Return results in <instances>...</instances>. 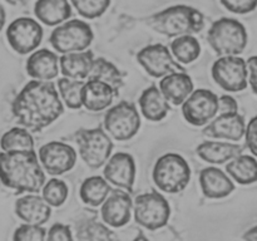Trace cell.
I'll return each mask as SVG.
<instances>
[{
	"label": "cell",
	"instance_id": "cell-38",
	"mask_svg": "<svg viewBox=\"0 0 257 241\" xmlns=\"http://www.w3.org/2000/svg\"><path fill=\"white\" fill-rule=\"evenodd\" d=\"M72 231H70V227L68 225H64V223H54L52 227L49 228L47 233V240L50 241H68L72 240Z\"/></svg>",
	"mask_w": 257,
	"mask_h": 241
},
{
	"label": "cell",
	"instance_id": "cell-44",
	"mask_svg": "<svg viewBox=\"0 0 257 241\" xmlns=\"http://www.w3.org/2000/svg\"><path fill=\"white\" fill-rule=\"evenodd\" d=\"M8 4H12V5H19V4H24L27 0H5Z\"/></svg>",
	"mask_w": 257,
	"mask_h": 241
},
{
	"label": "cell",
	"instance_id": "cell-25",
	"mask_svg": "<svg viewBox=\"0 0 257 241\" xmlns=\"http://www.w3.org/2000/svg\"><path fill=\"white\" fill-rule=\"evenodd\" d=\"M34 14L45 25L54 27L72 17V7L68 0H38Z\"/></svg>",
	"mask_w": 257,
	"mask_h": 241
},
{
	"label": "cell",
	"instance_id": "cell-12",
	"mask_svg": "<svg viewBox=\"0 0 257 241\" xmlns=\"http://www.w3.org/2000/svg\"><path fill=\"white\" fill-rule=\"evenodd\" d=\"M182 113L191 125H206L218 113V97L208 89L195 90L183 102Z\"/></svg>",
	"mask_w": 257,
	"mask_h": 241
},
{
	"label": "cell",
	"instance_id": "cell-17",
	"mask_svg": "<svg viewBox=\"0 0 257 241\" xmlns=\"http://www.w3.org/2000/svg\"><path fill=\"white\" fill-rule=\"evenodd\" d=\"M245 133V119L237 112L220 113V115L203 130V135L208 137L225 138L230 141H240Z\"/></svg>",
	"mask_w": 257,
	"mask_h": 241
},
{
	"label": "cell",
	"instance_id": "cell-30",
	"mask_svg": "<svg viewBox=\"0 0 257 241\" xmlns=\"http://www.w3.org/2000/svg\"><path fill=\"white\" fill-rule=\"evenodd\" d=\"M171 52L173 53L177 62L188 64L200 57L201 45L192 35H181L171 43Z\"/></svg>",
	"mask_w": 257,
	"mask_h": 241
},
{
	"label": "cell",
	"instance_id": "cell-29",
	"mask_svg": "<svg viewBox=\"0 0 257 241\" xmlns=\"http://www.w3.org/2000/svg\"><path fill=\"white\" fill-rule=\"evenodd\" d=\"M88 79H98L108 83L117 94L123 85V74L120 70L104 58L94 59L92 72L88 75Z\"/></svg>",
	"mask_w": 257,
	"mask_h": 241
},
{
	"label": "cell",
	"instance_id": "cell-35",
	"mask_svg": "<svg viewBox=\"0 0 257 241\" xmlns=\"http://www.w3.org/2000/svg\"><path fill=\"white\" fill-rule=\"evenodd\" d=\"M77 12L85 19H95L104 14L110 0H70Z\"/></svg>",
	"mask_w": 257,
	"mask_h": 241
},
{
	"label": "cell",
	"instance_id": "cell-42",
	"mask_svg": "<svg viewBox=\"0 0 257 241\" xmlns=\"http://www.w3.org/2000/svg\"><path fill=\"white\" fill-rule=\"evenodd\" d=\"M243 238H245V240H257V225L255 227L251 228V230H248L247 232L245 233V236H243Z\"/></svg>",
	"mask_w": 257,
	"mask_h": 241
},
{
	"label": "cell",
	"instance_id": "cell-11",
	"mask_svg": "<svg viewBox=\"0 0 257 241\" xmlns=\"http://www.w3.org/2000/svg\"><path fill=\"white\" fill-rule=\"evenodd\" d=\"M9 45L18 54H28L37 49L43 39V28L32 18H18L7 29Z\"/></svg>",
	"mask_w": 257,
	"mask_h": 241
},
{
	"label": "cell",
	"instance_id": "cell-19",
	"mask_svg": "<svg viewBox=\"0 0 257 241\" xmlns=\"http://www.w3.org/2000/svg\"><path fill=\"white\" fill-rule=\"evenodd\" d=\"M117 95L108 83L98 79H88L83 85L82 102L88 110L100 112L112 104Z\"/></svg>",
	"mask_w": 257,
	"mask_h": 241
},
{
	"label": "cell",
	"instance_id": "cell-27",
	"mask_svg": "<svg viewBox=\"0 0 257 241\" xmlns=\"http://www.w3.org/2000/svg\"><path fill=\"white\" fill-rule=\"evenodd\" d=\"M228 175L240 185H251L257 181V160L252 156L238 155L226 166Z\"/></svg>",
	"mask_w": 257,
	"mask_h": 241
},
{
	"label": "cell",
	"instance_id": "cell-10",
	"mask_svg": "<svg viewBox=\"0 0 257 241\" xmlns=\"http://www.w3.org/2000/svg\"><path fill=\"white\" fill-rule=\"evenodd\" d=\"M212 78L227 92H241L248 84L247 63L237 55H222L213 63Z\"/></svg>",
	"mask_w": 257,
	"mask_h": 241
},
{
	"label": "cell",
	"instance_id": "cell-40",
	"mask_svg": "<svg viewBox=\"0 0 257 241\" xmlns=\"http://www.w3.org/2000/svg\"><path fill=\"white\" fill-rule=\"evenodd\" d=\"M238 105L235 98L230 95H222L218 98V112L220 113H233L237 112Z\"/></svg>",
	"mask_w": 257,
	"mask_h": 241
},
{
	"label": "cell",
	"instance_id": "cell-34",
	"mask_svg": "<svg viewBox=\"0 0 257 241\" xmlns=\"http://www.w3.org/2000/svg\"><path fill=\"white\" fill-rule=\"evenodd\" d=\"M68 186L64 181L53 178L43 186V197L50 206L59 207L68 197Z\"/></svg>",
	"mask_w": 257,
	"mask_h": 241
},
{
	"label": "cell",
	"instance_id": "cell-26",
	"mask_svg": "<svg viewBox=\"0 0 257 241\" xmlns=\"http://www.w3.org/2000/svg\"><path fill=\"white\" fill-rule=\"evenodd\" d=\"M243 151L242 146L227 142H203L197 147V155L213 165H222L237 157Z\"/></svg>",
	"mask_w": 257,
	"mask_h": 241
},
{
	"label": "cell",
	"instance_id": "cell-8",
	"mask_svg": "<svg viewBox=\"0 0 257 241\" xmlns=\"http://www.w3.org/2000/svg\"><path fill=\"white\" fill-rule=\"evenodd\" d=\"M133 210L136 221L152 231L163 227L171 216V207L167 200L156 191L137 196L133 203Z\"/></svg>",
	"mask_w": 257,
	"mask_h": 241
},
{
	"label": "cell",
	"instance_id": "cell-3",
	"mask_svg": "<svg viewBox=\"0 0 257 241\" xmlns=\"http://www.w3.org/2000/svg\"><path fill=\"white\" fill-rule=\"evenodd\" d=\"M148 24L160 34L173 38L200 33L205 27V19L195 8L176 5L152 15Z\"/></svg>",
	"mask_w": 257,
	"mask_h": 241
},
{
	"label": "cell",
	"instance_id": "cell-2",
	"mask_svg": "<svg viewBox=\"0 0 257 241\" xmlns=\"http://www.w3.org/2000/svg\"><path fill=\"white\" fill-rule=\"evenodd\" d=\"M0 181L18 193L39 192L45 175L34 150L0 152Z\"/></svg>",
	"mask_w": 257,
	"mask_h": 241
},
{
	"label": "cell",
	"instance_id": "cell-16",
	"mask_svg": "<svg viewBox=\"0 0 257 241\" xmlns=\"http://www.w3.org/2000/svg\"><path fill=\"white\" fill-rule=\"evenodd\" d=\"M104 177L117 187L132 192L136 178L135 158L125 152H118L107 161Z\"/></svg>",
	"mask_w": 257,
	"mask_h": 241
},
{
	"label": "cell",
	"instance_id": "cell-28",
	"mask_svg": "<svg viewBox=\"0 0 257 241\" xmlns=\"http://www.w3.org/2000/svg\"><path fill=\"white\" fill-rule=\"evenodd\" d=\"M109 183L100 176H92L85 178L79 190V196L84 203L89 206L102 205L110 193Z\"/></svg>",
	"mask_w": 257,
	"mask_h": 241
},
{
	"label": "cell",
	"instance_id": "cell-1",
	"mask_svg": "<svg viewBox=\"0 0 257 241\" xmlns=\"http://www.w3.org/2000/svg\"><path fill=\"white\" fill-rule=\"evenodd\" d=\"M12 112L20 126L40 132L62 115L64 107L52 82L34 79L13 100Z\"/></svg>",
	"mask_w": 257,
	"mask_h": 241
},
{
	"label": "cell",
	"instance_id": "cell-22",
	"mask_svg": "<svg viewBox=\"0 0 257 241\" xmlns=\"http://www.w3.org/2000/svg\"><path fill=\"white\" fill-rule=\"evenodd\" d=\"M27 72L34 79L52 80L59 73V59L48 49H39L27 60Z\"/></svg>",
	"mask_w": 257,
	"mask_h": 241
},
{
	"label": "cell",
	"instance_id": "cell-43",
	"mask_svg": "<svg viewBox=\"0 0 257 241\" xmlns=\"http://www.w3.org/2000/svg\"><path fill=\"white\" fill-rule=\"evenodd\" d=\"M5 19H7V14H5L4 8H3L2 5H0V32H2V29H3V28H4Z\"/></svg>",
	"mask_w": 257,
	"mask_h": 241
},
{
	"label": "cell",
	"instance_id": "cell-36",
	"mask_svg": "<svg viewBox=\"0 0 257 241\" xmlns=\"http://www.w3.org/2000/svg\"><path fill=\"white\" fill-rule=\"evenodd\" d=\"M47 233L42 225L25 222L14 231L13 238L17 241H42L47 240Z\"/></svg>",
	"mask_w": 257,
	"mask_h": 241
},
{
	"label": "cell",
	"instance_id": "cell-31",
	"mask_svg": "<svg viewBox=\"0 0 257 241\" xmlns=\"http://www.w3.org/2000/svg\"><path fill=\"white\" fill-rule=\"evenodd\" d=\"M0 147L3 151H30L34 150V140L25 127H14L2 136Z\"/></svg>",
	"mask_w": 257,
	"mask_h": 241
},
{
	"label": "cell",
	"instance_id": "cell-23",
	"mask_svg": "<svg viewBox=\"0 0 257 241\" xmlns=\"http://www.w3.org/2000/svg\"><path fill=\"white\" fill-rule=\"evenodd\" d=\"M93 63L94 55L90 50L65 53L59 59L60 73L72 79H85L92 72Z\"/></svg>",
	"mask_w": 257,
	"mask_h": 241
},
{
	"label": "cell",
	"instance_id": "cell-21",
	"mask_svg": "<svg viewBox=\"0 0 257 241\" xmlns=\"http://www.w3.org/2000/svg\"><path fill=\"white\" fill-rule=\"evenodd\" d=\"M160 89L166 99L175 105L183 104L193 92V82L185 72H173L165 75L160 82Z\"/></svg>",
	"mask_w": 257,
	"mask_h": 241
},
{
	"label": "cell",
	"instance_id": "cell-14",
	"mask_svg": "<svg viewBox=\"0 0 257 241\" xmlns=\"http://www.w3.org/2000/svg\"><path fill=\"white\" fill-rule=\"evenodd\" d=\"M39 160L48 173L63 175L74 167L77 152L67 143L53 141L40 147Z\"/></svg>",
	"mask_w": 257,
	"mask_h": 241
},
{
	"label": "cell",
	"instance_id": "cell-9",
	"mask_svg": "<svg viewBox=\"0 0 257 241\" xmlns=\"http://www.w3.org/2000/svg\"><path fill=\"white\" fill-rule=\"evenodd\" d=\"M104 128L114 140H131L141 128V117L137 108L127 100L119 102L105 114Z\"/></svg>",
	"mask_w": 257,
	"mask_h": 241
},
{
	"label": "cell",
	"instance_id": "cell-32",
	"mask_svg": "<svg viewBox=\"0 0 257 241\" xmlns=\"http://www.w3.org/2000/svg\"><path fill=\"white\" fill-rule=\"evenodd\" d=\"M85 82L83 79H72V78H60L58 80L59 93L62 95L63 102L70 109H78L83 105L82 92Z\"/></svg>",
	"mask_w": 257,
	"mask_h": 241
},
{
	"label": "cell",
	"instance_id": "cell-4",
	"mask_svg": "<svg viewBox=\"0 0 257 241\" xmlns=\"http://www.w3.org/2000/svg\"><path fill=\"white\" fill-rule=\"evenodd\" d=\"M207 40L217 54L238 55L247 45V32L238 20L222 18L211 25Z\"/></svg>",
	"mask_w": 257,
	"mask_h": 241
},
{
	"label": "cell",
	"instance_id": "cell-7",
	"mask_svg": "<svg viewBox=\"0 0 257 241\" xmlns=\"http://www.w3.org/2000/svg\"><path fill=\"white\" fill-rule=\"evenodd\" d=\"M79 155L85 165L99 168L109 160L113 142L100 127L93 130H80L75 133Z\"/></svg>",
	"mask_w": 257,
	"mask_h": 241
},
{
	"label": "cell",
	"instance_id": "cell-18",
	"mask_svg": "<svg viewBox=\"0 0 257 241\" xmlns=\"http://www.w3.org/2000/svg\"><path fill=\"white\" fill-rule=\"evenodd\" d=\"M15 213L24 222L44 225L50 218L52 208L44 197L38 195H27L17 200Z\"/></svg>",
	"mask_w": 257,
	"mask_h": 241
},
{
	"label": "cell",
	"instance_id": "cell-39",
	"mask_svg": "<svg viewBox=\"0 0 257 241\" xmlns=\"http://www.w3.org/2000/svg\"><path fill=\"white\" fill-rule=\"evenodd\" d=\"M246 143H247L248 150L252 152L253 156L257 157V115L250 120V123L246 127Z\"/></svg>",
	"mask_w": 257,
	"mask_h": 241
},
{
	"label": "cell",
	"instance_id": "cell-15",
	"mask_svg": "<svg viewBox=\"0 0 257 241\" xmlns=\"http://www.w3.org/2000/svg\"><path fill=\"white\" fill-rule=\"evenodd\" d=\"M132 198L128 191L118 187L110 191L108 197L102 203V218L112 227H122L131 220L132 212Z\"/></svg>",
	"mask_w": 257,
	"mask_h": 241
},
{
	"label": "cell",
	"instance_id": "cell-20",
	"mask_svg": "<svg viewBox=\"0 0 257 241\" xmlns=\"http://www.w3.org/2000/svg\"><path fill=\"white\" fill-rule=\"evenodd\" d=\"M200 185L203 195L208 198L227 197L235 190L232 180L216 167H207L201 171Z\"/></svg>",
	"mask_w": 257,
	"mask_h": 241
},
{
	"label": "cell",
	"instance_id": "cell-24",
	"mask_svg": "<svg viewBox=\"0 0 257 241\" xmlns=\"http://www.w3.org/2000/svg\"><path fill=\"white\" fill-rule=\"evenodd\" d=\"M140 108L142 114L147 118L148 120L152 122H160L162 120L168 112L171 110V105L161 89L152 85L145 89L141 94L140 99Z\"/></svg>",
	"mask_w": 257,
	"mask_h": 241
},
{
	"label": "cell",
	"instance_id": "cell-33",
	"mask_svg": "<svg viewBox=\"0 0 257 241\" xmlns=\"http://www.w3.org/2000/svg\"><path fill=\"white\" fill-rule=\"evenodd\" d=\"M78 240H110L112 231L102 223L93 220L82 221L75 226Z\"/></svg>",
	"mask_w": 257,
	"mask_h": 241
},
{
	"label": "cell",
	"instance_id": "cell-41",
	"mask_svg": "<svg viewBox=\"0 0 257 241\" xmlns=\"http://www.w3.org/2000/svg\"><path fill=\"white\" fill-rule=\"evenodd\" d=\"M247 70H248V82L251 87L257 93V55L256 57L248 58L247 62Z\"/></svg>",
	"mask_w": 257,
	"mask_h": 241
},
{
	"label": "cell",
	"instance_id": "cell-13",
	"mask_svg": "<svg viewBox=\"0 0 257 241\" xmlns=\"http://www.w3.org/2000/svg\"><path fill=\"white\" fill-rule=\"evenodd\" d=\"M137 60L146 72L155 78H163L173 72H185L180 63L173 59L167 47L162 44H152L143 48L137 54Z\"/></svg>",
	"mask_w": 257,
	"mask_h": 241
},
{
	"label": "cell",
	"instance_id": "cell-5",
	"mask_svg": "<svg viewBox=\"0 0 257 241\" xmlns=\"http://www.w3.org/2000/svg\"><path fill=\"white\" fill-rule=\"evenodd\" d=\"M190 180V166L187 161L177 153L163 155L158 158L153 168V181L163 192H181L187 187Z\"/></svg>",
	"mask_w": 257,
	"mask_h": 241
},
{
	"label": "cell",
	"instance_id": "cell-6",
	"mask_svg": "<svg viewBox=\"0 0 257 241\" xmlns=\"http://www.w3.org/2000/svg\"><path fill=\"white\" fill-rule=\"evenodd\" d=\"M49 42L52 47L62 54L83 52L89 48L93 42L92 28L83 20H69L53 30Z\"/></svg>",
	"mask_w": 257,
	"mask_h": 241
},
{
	"label": "cell",
	"instance_id": "cell-37",
	"mask_svg": "<svg viewBox=\"0 0 257 241\" xmlns=\"http://www.w3.org/2000/svg\"><path fill=\"white\" fill-rule=\"evenodd\" d=\"M221 4L236 14H247L257 8V0H221Z\"/></svg>",
	"mask_w": 257,
	"mask_h": 241
}]
</instances>
